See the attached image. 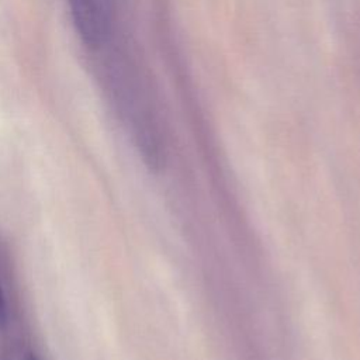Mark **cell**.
<instances>
[{"instance_id": "cell-1", "label": "cell", "mask_w": 360, "mask_h": 360, "mask_svg": "<svg viewBox=\"0 0 360 360\" xmlns=\"http://www.w3.org/2000/svg\"><path fill=\"white\" fill-rule=\"evenodd\" d=\"M80 39L91 48L100 46L110 28L108 0H66Z\"/></svg>"}, {"instance_id": "cell-2", "label": "cell", "mask_w": 360, "mask_h": 360, "mask_svg": "<svg viewBox=\"0 0 360 360\" xmlns=\"http://www.w3.org/2000/svg\"><path fill=\"white\" fill-rule=\"evenodd\" d=\"M6 323H7V302H6L4 290L0 283V329L4 328Z\"/></svg>"}, {"instance_id": "cell-3", "label": "cell", "mask_w": 360, "mask_h": 360, "mask_svg": "<svg viewBox=\"0 0 360 360\" xmlns=\"http://www.w3.org/2000/svg\"><path fill=\"white\" fill-rule=\"evenodd\" d=\"M28 360H38L35 356H30V359Z\"/></svg>"}]
</instances>
